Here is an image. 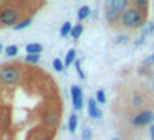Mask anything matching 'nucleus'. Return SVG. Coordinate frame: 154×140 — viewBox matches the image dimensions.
Wrapping results in <instances>:
<instances>
[{"label":"nucleus","mask_w":154,"mask_h":140,"mask_svg":"<svg viewBox=\"0 0 154 140\" xmlns=\"http://www.w3.org/2000/svg\"><path fill=\"white\" fill-rule=\"evenodd\" d=\"M91 137H93L91 129H90V127H85V129H83V137H81V139H83V140H91Z\"/></svg>","instance_id":"412c9836"},{"label":"nucleus","mask_w":154,"mask_h":140,"mask_svg":"<svg viewBox=\"0 0 154 140\" xmlns=\"http://www.w3.org/2000/svg\"><path fill=\"white\" fill-rule=\"evenodd\" d=\"M111 140H119V139H111Z\"/></svg>","instance_id":"c85d7f7f"},{"label":"nucleus","mask_w":154,"mask_h":140,"mask_svg":"<svg viewBox=\"0 0 154 140\" xmlns=\"http://www.w3.org/2000/svg\"><path fill=\"white\" fill-rule=\"evenodd\" d=\"M2 50H4V46H2V43H0V53H2Z\"/></svg>","instance_id":"cd10ccee"},{"label":"nucleus","mask_w":154,"mask_h":140,"mask_svg":"<svg viewBox=\"0 0 154 140\" xmlns=\"http://www.w3.org/2000/svg\"><path fill=\"white\" fill-rule=\"evenodd\" d=\"M129 7H131V4L128 0H109L108 2V8L118 12V13H124Z\"/></svg>","instance_id":"423d86ee"},{"label":"nucleus","mask_w":154,"mask_h":140,"mask_svg":"<svg viewBox=\"0 0 154 140\" xmlns=\"http://www.w3.org/2000/svg\"><path fill=\"white\" fill-rule=\"evenodd\" d=\"M104 17H106V22H108L109 25H114V23H118V22L121 20V13L111 10V8H106V13H104Z\"/></svg>","instance_id":"6e6552de"},{"label":"nucleus","mask_w":154,"mask_h":140,"mask_svg":"<svg viewBox=\"0 0 154 140\" xmlns=\"http://www.w3.org/2000/svg\"><path fill=\"white\" fill-rule=\"evenodd\" d=\"M147 5L149 4H147L146 0H134L133 2V7H136L137 10H141V8H147Z\"/></svg>","instance_id":"6ab92c4d"},{"label":"nucleus","mask_w":154,"mask_h":140,"mask_svg":"<svg viewBox=\"0 0 154 140\" xmlns=\"http://www.w3.org/2000/svg\"><path fill=\"white\" fill-rule=\"evenodd\" d=\"M71 99H73L75 110L83 109V91L80 86H71Z\"/></svg>","instance_id":"39448f33"},{"label":"nucleus","mask_w":154,"mask_h":140,"mask_svg":"<svg viewBox=\"0 0 154 140\" xmlns=\"http://www.w3.org/2000/svg\"><path fill=\"white\" fill-rule=\"evenodd\" d=\"M143 43H144V36H141L139 40H137L136 43H134V45H136V46H139V45H143Z\"/></svg>","instance_id":"393cba45"},{"label":"nucleus","mask_w":154,"mask_h":140,"mask_svg":"<svg viewBox=\"0 0 154 140\" xmlns=\"http://www.w3.org/2000/svg\"><path fill=\"white\" fill-rule=\"evenodd\" d=\"M119 23L124 28H143L144 23H146V13L131 5L124 13H121Z\"/></svg>","instance_id":"f257e3e1"},{"label":"nucleus","mask_w":154,"mask_h":140,"mask_svg":"<svg viewBox=\"0 0 154 140\" xmlns=\"http://www.w3.org/2000/svg\"><path fill=\"white\" fill-rule=\"evenodd\" d=\"M91 13V8L88 7V5H83V7L78 10V20H85V18H88Z\"/></svg>","instance_id":"9d476101"},{"label":"nucleus","mask_w":154,"mask_h":140,"mask_svg":"<svg viewBox=\"0 0 154 140\" xmlns=\"http://www.w3.org/2000/svg\"><path fill=\"white\" fill-rule=\"evenodd\" d=\"M18 10L17 8H4L0 12V23L5 27H12V25L18 23Z\"/></svg>","instance_id":"7ed1b4c3"},{"label":"nucleus","mask_w":154,"mask_h":140,"mask_svg":"<svg viewBox=\"0 0 154 140\" xmlns=\"http://www.w3.org/2000/svg\"><path fill=\"white\" fill-rule=\"evenodd\" d=\"M42 140H48V139H42Z\"/></svg>","instance_id":"c756f323"},{"label":"nucleus","mask_w":154,"mask_h":140,"mask_svg":"<svg viewBox=\"0 0 154 140\" xmlns=\"http://www.w3.org/2000/svg\"><path fill=\"white\" fill-rule=\"evenodd\" d=\"M17 53H18V46H17V45H10V46L5 48V54H7L8 58L17 56Z\"/></svg>","instance_id":"dca6fc26"},{"label":"nucleus","mask_w":154,"mask_h":140,"mask_svg":"<svg viewBox=\"0 0 154 140\" xmlns=\"http://www.w3.org/2000/svg\"><path fill=\"white\" fill-rule=\"evenodd\" d=\"M30 23H32V18H30V17H27V18H23V20L18 22V23L14 27V30H17V31H18V30H23V28H27Z\"/></svg>","instance_id":"4468645a"},{"label":"nucleus","mask_w":154,"mask_h":140,"mask_svg":"<svg viewBox=\"0 0 154 140\" xmlns=\"http://www.w3.org/2000/svg\"><path fill=\"white\" fill-rule=\"evenodd\" d=\"M25 61L30 64H37L38 61H40V54H27L25 56Z\"/></svg>","instance_id":"f3484780"},{"label":"nucleus","mask_w":154,"mask_h":140,"mask_svg":"<svg viewBox=\"0 0 154 140\" xmlns=\"http://www.w3.org/2000/svg\"><path fill=\"white\" fill-rule=\"evenodd\" d=\"M96 102L98 104H104V102H106V94H104L103 89L96 91Z\"/></svg>","instance_id":"a211bd4d"},{"label":"nucleus","mask_w":154,"mask_h":140,"mask_svg":"<svg viewBox=\"0 0 154 140\" xmlns=\"http://www.w3.org/2000/svg\"><path fill=\"white\" fill-rule=\"evenodd\" d=\"M76 127H78V117H76V114L73 112L70 115V120H68V130H70V132H75Z\"/></svg>","instance_id":"9b49d317"},{"label":"nucleus","mask_w":154,"mask_h":140,"mask_svg":"<svg viewBox=\"0 0 154 140\" xmlns=\"http://www.w3.org/2000/svg\"><path fill=\"white\" fill-rule=\"evenodd\" d=\"M76 60V51L75 50H70L66 53V58H65V64L66 66H70V64H73V61Z\"/></svg>","instance_id":"2eb2a0df"},{"label":"nucleus","mask_w":154,"mask_h":140,"mask_svg":"<svg viewBox=\"0 0 154 140\" xmlns=\"http://www.w3.org/2000/svg\"><path fill=\"white\" fill-rule=\"evenodd\" d=\"M154 120V112L152 110H141L139 114H136V115L131 119V124L136 127H143V125H147V124H151Z\"/></svg>","instance_id":"20e7f679"},{"label":"nucleus","mask_w":154,"mask_h":140,"mask_svg":"<svg viewBox=\"0 0 154 140\" xmlns=\"http://www.w3.org/2000/svg\"><path fill=\"white\" fill-rule=\"evenodd\" d=\"M88 114H90V117H93V119H101V110L98 109V102L96 99H88Z\"/></svg>","instance_id":"0eeeda50"},{"label":"nucleus","mask_w":154,"mask_h":140,"mask_svg":"<svg viewBox=\"0 0 154 140\" xmlns=\"http://www.w3.org/2000/svg\"><path fill=\"white\" fill-rule=\"evenodd\" d=\"M151 139H152V140H154V125H152V127H151Z\"/></svg>","instance_id":"a878e982"},{"label":"nucleus","mask_w":154,"mask_h":140,"mask_svg":"<svg viewBox=\"0 0 154 140\" xmlns=\"http://www.w3.org/2000/svg\"><path fill=\"white\" fill-rule=\"evenodd\" d=\"M81 35H83V25H81V23H76L73 28H71V36H73L75 40H78Z\"/></svg>","instance_id":"f8f14e48"},{"label":"nucleus","mask_w":154,"mask_h":140,"mask_svg":"<svg viewBox=\"0 0 154 140\" xmlns=\"http://www.w3.org/2000/svg\"><path fill=\"white\" fill-rule=\"evenodd\" d=\"M149 60H151V63H154V54H152V56L149 58Z\"/></svg>","instance_id":"bb28decb"},{"label":"nucleus","mask_w":154,"mask_h":140,"mask_svg":"<svg viewBox=\"0 0 154 140\" xmlns=\"http://www.w3.org/2000/svg\"><path fill=\"white\" fill-rule=\"evenodd\" d=\"M152 31H154V23H147V25H146V28L143 30V36L146 38L147 35H149V33H152Z\"/></svg>","instance_id":"4be33fe9"},{"label":"nucleus","mask_w":154,"mask_h":140,"mask_svg":"<svg viewBox=\"0 0 154 140\" xmlns=\"http://www.w3.org/2000/svg\"><path fill=\"white\" fill-rule=\"evenodd\" d=\"M53 68H55V71H58V73H60V71H63L65 69V66H63V63H61V60H53Z\"/></svg>","instance_id":"aec40b11"},{"label":"nucleus","mask_w":154,"mask_h":140,"mask_svg":"<svg viewBox=\"0 0 154 140\" xmlns=\"http://www.w3.org/2000/svg\"><path fill=\"white\" fill-rule=\"evenodd\" d=\"M128 41V36H124V35H119V36L114 40V45H123V43H126Z\"/></svg>","instance_id":"5701e85b"},{"label":"nucleus","mask_w":154,"mask_h":140,"mask_svg":"<svg viewBox=\"0 0 154 140\" xmlns=\"http://www.w3.org/2000/svg\"><path fill=\"white\" fill-rule=\"evenodd\" d=\"M75 66H76V71H78V74H80L81 77H85V74H83V71H81V66H80V61H75Z\"/></svg>","instance_id":"b1692460"},{"label":"nucleus","mask_w":154,"mask_h":140,"mask_svg":"<svg viewBox=\"0 0 154 140\" xmlns=\"http://www.w3.org/2000/svg\"><path fill=\"white\" fill-rule=\"evenodd\" d=\"M18 79H20V71L14 66V64H4L0 68V81L4 84H17Z\"/></svg>","instance_id":"f03ea898"},{"label":"nucleus","mask_w":154,"mask_h":140,"mask_svg":"<svg viewBox=\"0 0 154 140\" xmlns=\"http://www.w3.org/2000/svg\"><path fill=\"white\" fill-rule=\"evenodd\" d=\"M71 28H73V25H71L70 22H65V23L61 25L60 35H61V36H68V35H71Z\"/></svg>","instance_id":"ddd939ff"},{"label":"nucleus","mask_w":154,"mask_h":140,"mask_svg":"<svg viewBox=\"0 0 154 140\" xmlns=\"http://www.w3.org/2000/svg\"><path fill=\"white\" fill-rule=\"evenodd\" d=\"M25 51H27V54H40L43 51V46L40 43H30V45H27Z\"/></svg>","instance_id":"1a4fd4ad"}]
</instances>
